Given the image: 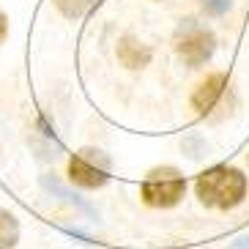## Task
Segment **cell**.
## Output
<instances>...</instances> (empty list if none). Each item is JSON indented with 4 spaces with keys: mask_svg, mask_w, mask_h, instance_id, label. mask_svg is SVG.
<instances>
[{
    "mask_svg": "<svg viewBox=\"0 0 249 249\" xmlns=\"http://www.w3.org/2000/svg\"><path fill=\"white\" fill-rule=\"evenodd\" d=\"M176 52L189 69H197L213 58L216 36H213L211 28L200 25L197 19H181L176 30Z\"/></svg>",
    "mask_w": 249,
    "mask_h": 249,
    "instance_id": "4",
    "label": "cell"
},
{
    "mask_svg": "<svg viewBox=\"0 0 249 249\" xmlns=\"http://www.w3.org/2000/svg\"><path fill=\"white\" fill-rule=\"evenodd\" d=\"M227 249H249V235H238L235 241H230Z\"/></svg>",
    "mask_w": 249,
    "mask_h": 249,
    "instance_id": "12",
    "label": "cell"
},
{
    "mask_svg": "<svg viewBox=\"0 0 249 249\" xmlns=\"http://www.w3.org/2000/svg\"><path fill=\"white\" fill-rule=\"evenodd\" d=\"M112 159L99 148H80L69 159V178L82 189H102L110 181Z\"/></svg>",
    "mask_w": 249,
    "mask_h": 249,
    "instance_id": "5",
    "label": "cell"
},
{
    "mask_svg": "<svg viewBox=\"0 0 249 249\" xmlns=\"http://www.w3.org/2000/svg\"><path fill=\"white\" fill-rule=\"evenodd\" d=\"M55 3V8H58L63 17H69V19H80V17L90 14L102 0H52Z\"/></svg>",
    "mask_w": 249,
    "mask_h": 249,
    "instance_id": "9",
    "label": "cell"
},
{
    "mask_svg": "<svg viewBox=\"0 0 249 249\" xmlns=\"http://www.w3.org/2000/svg\"><path fill=\"white\" fill-rule=\"evenodd\" d=\"M200 6L205 8V14L211 17H222L230 11V6H233V0H200Z\"/></svg>",
    "mask_w": 249,
    "mask_h": 249,
    "instance_id": "11",
    "label": "cell"
},
{
    "mask_svg": "<svg viewBox=\"0 0 249 249\" xmlns=\"http://www.w3.org/2000/svg\"><path fill=\"white\" fill-rule=\"evenodd\" d=\"M19 244V219L8 208H0V249H14Z\"/></svg>",
    "mask_w": 249,
    "mask_h": 249,
    "instance_id": "8",
    "label": "cell"
},
{
    "mask_svg": "<svg viewBox=\"0 0 249 249\" xmlns=\"http://www.w3.org/2000/svg\"><path fill=\"white\" fill-rule=\"evenodd\" d=\"M186 195V178L178 167H154L140 183V197L151 208H173Z\"/></svg>",
    "mask_w": 249,
    "mask_h": 249,
    "instance_id": "3",
    "label": "cell"
},
{
    "mask_svg": "<svg viewBox=\"0 0 249 249\" xmlns=\"http://www.w3.org/2000/svg\"><path fill=\"white\" fill-rule=\"evenodd\" d=\"M118 58H121L124 66L140 69V66H145L148 60H151V50H148L142 41H137L134 36H124L121 44H118Z\"/></svg>",
    "mask_w": 249,
    "mask_h": 249,
    "instance_id": "7",
    "label": "cell"
},
{
    "mask_svg": "<svg viewBox=\"0 0 249 249\" xmlns=\"http://www.w3.org/2000/svg\"><path fill=\"white\" fill-rule=\"evenodd\" d=\"M192 107L200 118L205 121H213L219 124L225 118H230L238 107V96H235V88L230 77L225 71H213L208 74L203 82H200L195 93H192Z\"/></svg>",
    "mask_w": 249,
    "mask_h": 249,
    "instance_id": "2",
    "label": "cell"
},
{
    "mask_svg": "<svg viewBox=\"0 0 249 249\" xmlns=\"http://www.w3.org/2000/svg\"><path fill=\"white\" fill-rule=\"evenodd\" d=\"M6 36H8V19H6V14L0 11V44L6 41Z\"/></svg>",
    "mask_w": 249,
    "mask_h": 249,
    "instance_id": "13",
    "label": "cell"
},
{
    "mask_svg": "<svg viewBox=\"0 0 249 249\" xmlns=\"http://www.w3.org/2000/svg\"><path fill=\"white\" fill-rule=\"evenodd\" d=\"M38 181H41L44 192H50L52 197H60L63 203H69V205H74L77 211H82V213H85V216H88L90 222H99V211H96V208H93V205H90L85 197H80L77 192H71V189H69V186H66L63 181H60V178L55 176V173H44V176L38 178Z\"/></svg>",
    "mask_w": 249,
    "mask_h": 249,
    "instance_id": "6",
    "label": "cell"
},
{
    "mask_svg": "<svg viewBox=\"0 0 249 249\" xmlns=\"http://www.w3.org/2000/svg\"><path fill=\"white\" fill-rule=\"evenodd\" d=\"M181 148H183V154L186 156H192V159H197V156H203L205 154V140L203 137H197V134H192V137H186L181 142Z\"/></svg>",
    "mask_w": 249,
    "mask_h": 249,
    "instance_id": "10",
    "label": "cell"
},
{
    "mask_svg": "<svg viewBox=\"0 0 249 249\" xmlns=\"http://www.w3.org/2000/svg\"><path fill=\"white\" fill-rule=\"evenodd\" d=\"M247 176L233 164H216V167L203 170L195 181V195L203 205L219 208V211H233L247 197Z\"/></svg>",
    "mask_w": 249,
    "mask_h": 249,
    "instance_id": "1",
    "label": "cell"
}]
</instances>
